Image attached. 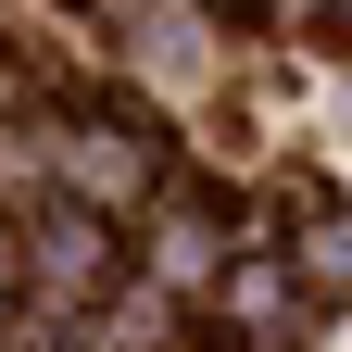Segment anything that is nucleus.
Listing matches in <instances>:
<instances>
[{
	"label": "nucleus",
	"mask_w": 352,
	"mask_h": 352,
	"mask_svg": "<svg viewBox=\"0 0 352 352\" xmlns=\"http://www.w3.org/2000/svg\"><path fill=\"white\" fill-rule=\"evenodd\" d=\"M25 264H38V289L51 302H88L113 277V227H101V201H76V189H25Z\"/></svg>",
	"instance_id": "f257e3e1"
},
{
	"label": "nucleus",
	"mask_w": 352,
	"mask_h": 352,
	"mask_svg": "<svg viewBox=\"0 0 352 352\" xmlns=\"http://www.w3.org/2000/svg\"><path fill=\"white\" fill-rule=\"evenodd\" d=\"M227 227H239V214H227V201H214V189H189V201H176V214H164V227H151V264H164V277H176V289H201V277H214V264H227Z\"/></svg>",
	"instance_id": "f03ea898"
}]
</instances>
